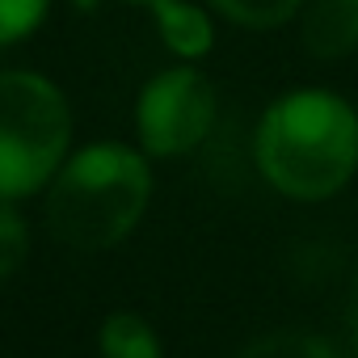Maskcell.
<instances>
[{
	"label": "cell",
	"mask_w": 358,
	"mask_h": 358,
	"mask_svg": "<svg viewBox=\"0 0 358 358\" xmlns=\"http://www.w3.org/2000/svg\"><path fill=\"white\" fill-rule=\"evenodd\" d=\"M72 139L64 93L38 72H0V199H30L59 173Z\"/></svg>",
	"instance_id": "obj_3"
},
{
	"label": "cell",
	"mask_w": 358,
	"mask_h": 358,
	"mask_svg": "<svg viewBox=\"0 0 358 358\" xmlns=\"http://www.w3.org/2000/svg\"><path fill=\"white\" fill-rule=\"evenodd\" d=\"M156 13V30L164 38V47L182 59H203L215 43V26L199 5H186V0H152Z\"/></svg>",
	"instance_id": "obj_6"
},
{
	"label": "cell",
	"mask_w": 358,
	"mask_h": 358,
	"mask_svg": "<svg viewBox=\"0 0 358 358\" xmlns=\"http://www.w3.org/2000/svg\"><path fill=\"white\" fill-rule=\"evenodd\" d=\"M135 127H139V143H143L148 156H186V152H194L215 127V89H211V80L190 64L152 76L139 93Z\"/></svg>",
	"instance_id": "obj_4"
},
{
	"label": "cell",
	"mask_w": 358,
	"mask_h": 358,
	"mask_svg": "<svg viewBox=\"0 0 358 358\" xmlns=\"http://www.w3.org/2000/svg\"><path fill=\"white\" fill-rule=\"evenodd\" d=\"M152 199L148 156L122 143H89L59 164L47 190V228L80 253L114 249L135 232Z\"/></svg>",
	"instance_id": "obj_2"
},
{
	"label": "cell",
	"mask_w": 358,
	"mask_h": 358,
	"mask_svg": "<svg viewBox=\"0 0 358 358\" xmlns=\"http://www.w3.org/2000/svg\"><path fill=\"white\" fill-rule=\"evenodd\" d=\"M299 38L312 59H345L358 51V0H303Z\"/></svg>",
	"instance_id": "obj_5"
},
{
	"label": "cell",
	"mask_w": 358,
	"mask_h": 358,
	"mask_svg": "<svg viewBox=\"0 0 358 358\" xmlns=\"http://www.w3.org/2000/svg\"><path fill=\"white\" fill-rule=\"evenodd\" d=\"M257 164L266 182L299 203L337 194L358 169V114L324 89L278 97L257 127Z\"/></svg>",
	"instance_id": "obj_1"
},
{
	"label": "cell",
	"mask_w": 358,
	"mask_h": 358,
	"mask_svg": "<svg viewBox=\"0 0 358 358\" xmlns=\"http://www.w3.org/2000/svg\"><path fill=\"white\" fill-rule=\"evenodd\" d=\"M236 358H341V354L308 329H274V333L249 341Z\"/></svg>",
	"instance_id": "obj_8"
},
{
	"label": "cell",
	"mask_w": 358,
	"mask_h": 358,
	"mask_svg": "<svg viewBox=\"0 0 358 358\" xmlns=\"http://www.w3.org/2000/svg\"><path fill=\"white\" fill-rule=\"evenodd\" d=\"M51 9V0H0V47L30 38Z\"/></svg>",
	"instance_id": "obj_11"
},
{
	"label": "cell",
	"mask_w": 358,
	"mask_h": 358,
	"mask_svg": "<svg viewBox=\"0 0 358 358\" xmlns=\"http://www.w3.org/2000/svg\"><path fill=\"white\" fill-rule=\"evenodd\" d=\"M345 324H350V337H354V345H358V287H354V295H350V312H345Z\"/></svg>",
	"instance_id": "obj_12"
},
{
	"label": "cell",
	"mask_w": 358,
	"mask_h": 358,
	"mask_svg": "<svg viewBox=\"0 0 358 358\" xmlns=\"http://www.w3.org/2000/svg\"><path fill=\"white\" fill-rule=\"evenodd\" d=\"M97 345H101V358H160L156 329L135 312H110L101 320Z\"/></svg>",
	"instance_id": "obj_7"
},
{
	"label": "cell",
	"mask_w": 358,
	"mask_h": 358,
	"mask_svg": "<svg viewBox=\"0 0 358 358\" xmlns=\"http://www.w3.org/2000/svg\"><path fill=\"white\" fill-rule=\"evenodd\" d=\"M148 5H152V0H148Z\"/></svg>",
	"instance_id": "obj_13"
},
{
	"label": "cell",
	"mask_w": 358,
	"mask_h": 358,
	"mask_svg": "<svg viewBox=\"0 0 358 358\" xmlns=\"http://www.w3.org/2000/svg\"><path fill=\"white\" fill-rule=\"evenodd\" d=\"M211 5L232 26H245V30H278L291 17H299L303 0H211Z\"/></svg>",
	"instance_id": "obj_9"
},
{
	"label": "cell",
	"mask_w": 358,
	"mask_h": 358,
	"mask_svg": "<svg viewBox=\"0 0 358 358\" xmlns=\"http://www.w3.org/2000/svg\"><path fill=\"white\" fill-rule=\"evenodd\" d=\"M30 257V224L13 207V199H0V282L13 278Z\"/></svg>",
	"instance_id": "obj_10"
}]
</instances>
